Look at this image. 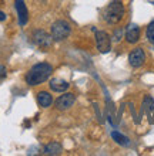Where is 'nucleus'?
I'll list each match as a JSON object with an SVG mask.
<instances>
[{
  "instance_id": "nucleus-1",
  "label": "nucleus",
  "mask_w": 154,
  "mask_h": 156,
  "mask_svg": "<svg viewBox=\"0 0 154 156\" xmlns=\"http://www.w3.org/2000/svg\"><path fill=\"white\" fill-rule=\"evenodd\" d=\"M53 73V67L47 62H40L36 64L34 67H32L29 70V73L26 74V82L29 85H39L47 80Z\"/></svg>"
},
{
  "instance_id": "nucleus-2",
  "label": "nucleus",
  "mask_w": 154,
  "mask_h": 156,
  "mask_svg": "<svg viewBox=\"0 0 154 156\" xmlns=\"http://www.w3.org/2000/svg\"><path fill=\"white\" fill-rule=\"evenodd\" d=\"M124 16V6L120 0H113L103 12V19L107 24H117Z\"/></svg>"
},
{
  "instance_id": "nucleus-3",
  "label": "nucleus",
  "mask_w": 154,
  "mask_h": 156,
  "mask_svg": "<svg viewBox=\"0 0 154 156\" xmlns=\"http://www.w3.org/2000/svg\"><path fill=\"white\" fill-rule=\"evenodd\" d=\"M51 37L56 41H62L69 37L70 34V24L64 20H58L51 26Z\"/></svg>"
},
{
  "instance_id": "nucleus-4",
  "label": "nucleus",
  "mask_w": 154,
  "mask_h": 156,
  "mask_svg": "<svg viewBox=\"0 0 154 156\" xmlns=\"http://www.w3.org/2000/svg\"><path fill=\"white\" fill-rule=\"evenodd\" d=\"M96 43H97V50L100 53H108L110 47H111V40L106 31H96Z\"/></svg>"
},
{
  "instance_id": "nucleus-5",
  "label": "nucleus",
  "mask_w": 154,
  "mask_h": 156,
  "mask_svg": "<svg viewBox=\"0 0 154 156\" xmlns=\"http://www.w3.org/2000/svg\"><path fill=\"white\" fill-rule=\"evenodd\" d=\"M74 101H76L74 94L67 92V94L62 95V97H58V98L56 99L54 105H56V108H57L58 111H66V109H69L70 107H73Z\"/></svg>"
},
{
  "instance_id": "nucleus-6",
  "label": "nucleus",
  "mask_w": 154,
  "mask_h": 156,
  "mask_svg": "<svg viewBox=\"0 0 154 156\" xmlns=\"http://www.w3.org/2000/svg\"><path fill=\"white\" fill-rule=\"evenodd\" d=\"M146 61V54L143 51V48H134L129 55V62L130 66L134 67V68H138L141 67Z\"/></svg>"
},
{
  "instance_id": "nucleus-7",
  "label": "nucleus",
  "mask_w": 154,
  "mask_h": 156,
  "mask_svg": "<svg viewBox=\"0 0 154 156\" xmlns=\"http://www.w3.org/2000/svg\"><path fill=\"white\" fill-rule=\"evenodd\" d=\"M14 6H16L17 10V16H19V24L24 26L29 20V13H27V9H26V4L23 0H16L14 2Z\"/></svg>"
},
{
  "instance_id": "nucleus-8",
  "label": "nucleus",
  "mask_w": 154,
  "mask_h": 156,
  "mask_svg": "<svg viewBox=\"0 0 154 156\" xmlns=\"http://www.w3.org/2000/svg\"><path fill=\"white\" fill-rule=\"evenodd\" d=\"M34 41H36V44L40 45V47H50L51 43H53V37L49 36L46 31H42V30H39L34 33Z\"/></svg>"
},
{
  "instance_id": "nucleus-9",
  "label": "nucleus",
  "mask_w": 154,
  "mask_h": 156,
  "mask_svg": "<svg viewBox=\"0 0 154 156\" xmlns=\"http://www.w3.org/2000/svg\"><path fill=\"white\" fill-rule=\"evenodd\" d=\"M70 84L66 81V80H62V78H53L50 80V88L54 92H66L69 90Z\"/></svg>"
},
{
  "instance_id": "nucleus-10",
  "label": "nucleus",
  "mask_w": 154,
  "mask_h": 156,
  "mask_svg": "<svg viewBox=\"0 0 154 156\" xmlns=\"http://www.w3.org/2000/svg\"><path fill=\"white\" fill-rule=\"evenodd\" d=\"M138 38H140V29H138L136 24H130L127 31H126V40L130 44H134L137 43Z\"/></svg>"
},
{
  "instance_id": "nucleus-11",
  "label": "nucleus",
  "mask_w": 154,
  "mask_h": 156,
  "mask_svg": "<svg viewBox=\"0 0 154 156\" xmlns=\"http://www.w3.org/2000/svg\"><path fill=\"white\" fill-rule=\"evenodd\" d=\"M37 102L40 107L47 108L53 104V97H51L49 92H46V91H42V92L37 94Z\"/></svg>"
},
{
  "instance_id": "nucleus-12",
  "label": "nucleus",
  "mask_w": 154,
  "mask_h": 156,
  "mask_svg": "<svg viewBox=\"0 0 154 156\" xmlns=\"http://www.w3.org/2000/svg\"><path fill=\"white\" fill-rule=\"evenodd\" d=\"M111 138L116 140L118 145H123V146H127V145L130 144L129 138H127V136H124V135H121L120 132H117V131H113L111 132Z\"/></svg>"
},
{
  "instance_id": "nucleus-13",
  "label": "nucleus",
  "mask_w": 154,
  "mask_h": 156,
  "mask_svg": "<svg viewBox=\"0 0 154 156\" xmlns=\"http://www.w3.org/2000/svg\"><path fill=\"white\" fill-rule=\"evenodd\" d=\"M60 152H62V146L58 144H54V142L49 144L46 148H44V153H46V155H58Z\"/></svg>"
},
{
  "instance_id": "nucleus-14",
  "label": "nucleus",
  "mask_w": 154,
  "mask_h": 156,
  "mask_svg": "<svg viewBox=\"0 0 154 156\" xmlns=\"http://www.w3.org/2000/svg\"><path fill=\"white\" fill-rule=\"evenodd\" d=\"M146 34H147V40H148L150 43H153V44H154V20L151 21L150 24H148Z\"/></svg>"
},
{
  "instance_id": "nucleus-15",
  "label": "nucleus",
  "mask_w": 154,
  "mask_h": 156,
  "mask_svg": "<svg viewBox=\"0 0 154 156\" xmlns=\"http://www.w3.org/2000/svg\"><path fill=\"white\" fill-rule=\"evenodd\" d=\"M6 77V68H4L3 66H0V78Z\"/></svg>"
},
{
  "instance_id": "nucleus-16",
  "label": "nucleus",
  "mask_w": 154,
  "mask_h": 156,
  "mask_svg": "<svg viewBox=\"0 0 154 156\" xmlns=\"http://www.w3.org/2000/svg\"><path fill=\"white\" fill-rule=\"evenodd\" d=\"M6 20V14L3 12H0V21H4Z\"/></svg>"
}]
</instances>
